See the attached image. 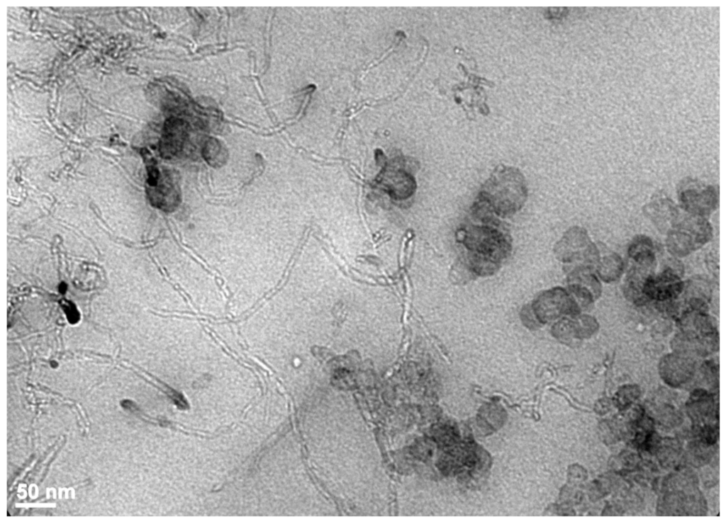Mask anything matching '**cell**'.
<instances>
[{"label": "cell", "mask_w": 726, "mask_h": 522, "mask_svg": "<svg viewBox=\"0 0 726 522\" xmlns=\"http://www.w3.org/2000/svg\"><path fill=\"white\" fill-rule=\"evenodd\" d=\"M306 420L308 448L325 487L357 514L386 515L387 475L374 435L360 412L353 407H315Z\"/></svg>", "instance_id": "obj_1"}, {"label": "cell", "mask_w": 726, "mask_h": 522, "mask_svg": "<svg viewBox=\"0 0 726 522\" xmlns=\"http://www.w3.org/2000/svg\"><path fill=\"white\" fill-rule=\"evenodd\" d=\"M509 171H496L480 192L479 200L490 213L500 216L515 212L525 200V185L523 177L517 173L513 179L508 178ZM516 173V172H515ZM515 175V174H514Z\"/></svg>", "instance_id": "obj_2"}, {"label": "cell", "mask_w": 726, "mask_h": 522, "mask_svg": "<svg viewBox=\"0 0 726 522\" xmlns=\"http://www.w3.org/2000/svg\"><path fill=\"white\" fill-rule=\"evenodd\" d=\"M678 227L670 234L669 242H674L669 245L678 254L688 252L697 245L708 241L711 233L708 222L701 217H688Z\"/></svg>", "instance_id": "obj_3"}, {"label": "cell", "mask_w": 726, "mask_h": 522, "mask_svg": "<svg viewBox=\"0 0 726 522\" xmlns=\"http://www.w3.org/2000/svg\"><path fill=\"white\" fill-rule=\"evenodd\" d=\"M679 201L688 212L705 215L710 214L716 204L715 193L710 186L698 181L688 179L679 188Z\"/></svg>", "instance_id": "obj_4"}, {"label": "cell", "mask_w": 726, "mask_h": 522, "mask_svg": "<svg viewBox=\"0 0 726 522\" xmlns=\"http://www.w3.org/2000/svg\"><path fill=\"white\" fill-rule=\"evenodd\" d=\"M683 288L681 279L673 272L665 271L649 276L643 286V293L648 297L665 301L676 298Z\"/></svg>", "instance_id": "obj_5"}, {"label": "cell", "mask_w": 726, "mask_h": 522, "mask_svg": "<svg viewBox=\"0 0 726 522\" xmlns=\"http://www.w3.org/2000/svg\"><path fill=\"white\" fill-rule=\"evenodd\" d=\"M186 136L184 123L177 120H170L166 126L164 141L162 142L164 154L167 157L174 156L182 149Z\"/></svg>", "instance_id": "obj_6"}, {"label": "cell", "mask_w": 726, "mask_h": 522, "mask_svg": "<svg viewBox=\"0 0 726 522\" xmlns=\"http://www.w3.org/2000/svg\"><path fill=\"white\" fill-rule=\"evenodd\" d=\"M203 156L213 166H221L225 159V154L219 142L215 139L208 140L203 149Z\"/></svg>", "instance_id": "obj_7"}, {"label": "cell", "mask_w": 726, "mask_h": 522, "mask_svg": "<svg viewBox=\"0 0 726 522\" xmlns=\"http://www.w3.org/2000/svg\"><path fill=\"white\" fill-rule=\"evenodd\" d=\"M63 307L68 320L72 323L77 322L79 319V314L74 304L66 302L63 304Z\"/></svg>", "instance_id": "obj_8"}]
</instances>
